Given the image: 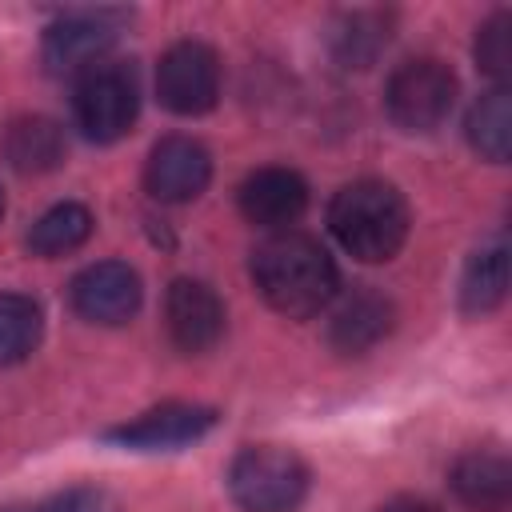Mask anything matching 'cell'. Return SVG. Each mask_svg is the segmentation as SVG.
Returning a JSON list of instances; mask_svg holds the SVG:
<instances>
[{
    "label": "cell",
    "mask_w": 512,
    "mask_h": 512,
    "mask_svg": "<svg viewBox=\"0 0 512 512\" xmlns=\"http://www.w3.org/2000/svg\"><path fill=\"white\" fill-rule=\"evenodd\" d=\"M476 64L504 80L512 72V16L508 12H496L480 24V36H476Z\"/></svg>",
    "instance_id": "obj_21"
},
{
    "label": "cell",
    "mask_w": 512,
    "mask_h": 512,
    "mask_svg": "<svg viewBox=\"0 0 512 512\" xmlns=\"http://www.w3.org/2000/svg\"><path fill=\"white\" fill-rule=\"evenodd\" d=\"M212 180V160L208 148L196 144L192 136H164L144 168V184L156 200L164 204H184L196 200Z\"/></svg>",
    "instance_id": "obj_9"
},
{
    "label": "cell",
    "mask_w": 512,
    "mask_h": 512,
    "mask_svg": "<svg viewBox=\"0 0 512 512\" xmlns=\"http://www.w3.org/2000/svg\"><path fill=\"white\" fill-rule=\"evenodd\" d=\"M456 104V76L448 64L420 56L404 60L384 88V108L404 132H432L436 124L448 120Z\"/></svg>",
    "instance_id": "obj_5"
},
{
    "label": "cell",
    "mask_w": 512,
    "mask_h": 512,
    "mask_svg": "<svg viewBox=\"0 0 512 512\" xmlns=\"http://www.w3.org/2000/svg\"><path fill=\"white\" fill-rule=\"evenodd\" d=\"M4 156L16 172H52L64 160V132L48 116H20L4 136Z\"/></svg>",
    "instance_id": "obj_16"
},
{
    "label": "cell",
    "mask_w": 512,
    "mask_h": 512,
    "mask_svg": "<svg viewBox=\"0 0 512 512\" xmlns=\"http://www.w3.org/2000/svg\"><path fill=\"white\" fill-rule=\"evenodd\" d=\"M392 320H396V312H392L388 296H380L376 288H356L332 312L328 340H332L336 352L356 356V352H368L376 340H384L392 332Z\"/></svg>",
    "instance_id": "obj_13"
},
{
    "label": "cell",
    "mask_w": 512,
    "mask_h": 512,
    "mask_svg": "<svg viewBox=\"0 0 512 512\" xmlns=\"http://www.w3.org/2000/svg\"><path fill=\"white\" fill-rule=\"evenodd\" d=\"M304 208H308V184L292 168L268 164V168H256L252 176H244V184H240V212L248 224L284 232L288 224H296L304 216Z\"/></svg>",
    "instance_id": "obj_12"
},
{
    "label": "cell",
    "mask_w": 512,
    "mask_h": 512,
    "mask_svg": "<svg viewBox=\"0 0 512 512\" xmlns=\"http://www.w3.org/2000/svg\"><path fill=\"white\" fill-rule=\"evenodd\" d=\"M28 512H120V504H116L112 492L80 484V488H68V492L48 496L44 504H36V508H28Z\"/></svg>",
    "instance_id": "obj_22"
},
{
    "label": "cell",
    "mask_w": 512,
    "mask_h": 512,
    "mask_svg": "<svg viewBox=\"0 0 512 512\" xmlns=\"http://www.w3.org/2000/svg\"><path fill=\"white\" fill-rule=\"evenodd\" d=\"M124 20H128V12H112V8H88V12H72L64 20H56L44 32V64L52 72H88V68H96L100 56L120 36Z\"/></svg>",
    "instance_id": "obj_7"
},
{
    "label": "cell",
    "mask_w": 512,
    "mask_h": 512,
    "mask_svg": "<svg viewBox=\"0 0 512 512\" xmlns=\"http://www.w3.org/2000/svg\"><path fill=\"white\" fill-rule=\"evenodd\" d=\"M164 324L180 352H208L224 336V304L200 280H172L164 296Z\"/></svg>",
    "instance_id": "obj_11"
},
{
    "label": "cell",
    "mask_w": 512,
    "mask_h": 512,
    "mask_svg": "<svg viewBox=\"0 0 512 512\" xmlns=\"http://www.w3.org/2000/svg\"><path fill=\"white\" fill-rule=\"evenodd\" d=\"M392 40V16L380 8H360V12H344L332 32H328V48L336 56L340 68H368L376 64V56L388 48Z\"/></svg>",
    "instance_id": "obj_15"
},
{
    "label": "cell",
    "mask_w": 512,
    "mask_h": 512,
    "mask_svg": "<svg viewBox=\"0 0 512 512\" xmlns=\"http://www.w3.org/2000/svg\"><path fill=\"white\" fill-rule=\"evenodd\" d=\"M72 308L92 324H124L140 308V276L120 260L88 264L72 280Z\"/></svg>",
    "instance_id": "obj_10"
},
{
    "label": "cell",
    "mask_w": 512,
    "mask_h": 512,
    "mask_svg": "<svg viewBox=\"0 0 512 512\" xmlns=\"http://www.w3.org/2000/svg\"><path fill=\"white\" fill-rule=\"evenodd\" d=\"M252 280L280 316L304 320V316H316L336 296L340 276L320 240L284 228V232H272L252 252Z\"/></svg>",
    "instance_id": "obj_1"
},
{
    "label": "cell",
    "mask_w": 512,
    "mask_h": 512,
    "mask_svg": "<svg viewBox=\"0 0 512 512\" xmlns=\"http://www.w3.org/2000/svg\"><path fill=\"white\" fill-rule=\"evenodd\" d=\"M0 212H4V192H0Z\"/></svg>",
    "instance_id": "obj_25"
},
{
    "label": "cell",
    "mask_w": 512,
    "mask_h": 512,
    "mask_svg": "<svg viewBox=\"0 0 512 512\" xmlns=\"http://www.w3.org/2000/svg\"><path fill=\"white\" fill-rule=\"evenodd\" d=\"M452 492L476 512H504L512 500V464L500 452H464L452 464Z\"/></svg>",
    "instance_id": "obj_14"
},
{
    "label": "cell",
    "mask_w": 512,
    "mask_h": 512,
    "mask_svg": "<svg viewBox=\"0 0 512 512\" xmlns=\"http://www.w3.org/2000/svg\"><path fill=\"white\" fill-rule=\"evenodd\" d=\"M228 492L244 512H296L308 492V468L288 448L256 444L232 460Z\"/></svg>",
    "instance_id": "obj_3"
},
{
    "label": "cell",
    "mask_w": 512,
    "mask_h": 512,
    "mask_svg": "<svg viewBox=\"0 0 512 512\" xmlns=\"http://www.w3.org/2000/svg\"><path fill=\"white\" fill-rule=\"evenodd\" d=\"M160 104L176 116H200L220 96V60L200 40H180L160 56L156 68Z\"/></svg>",
    "instance_id": "obj_6"
},
{
    "label": "cell",
    "mask_w": 512,
    "mask_h": 512,
    "mask_svg": "<svg viewBox=\"0 0 512 512\" xmlns=\"http://www.w3.org/2000/svg\"><path fill=\"white\" fill-rule=\"evenodd\" d=\"M44 332L40 304L20 292H0V364H20Z\"/></svg>",
    "instance_id": "obj_20"
},
{
    "label": "cell",
    "mask_w": 512,
    "mask_h": 512,
    "mask_svg": "<svg viewBox=\"0 0 512 512\" xmlns=\"http://www.w3.org/2000/svg\"><path fill=\"white\" fill-rule=\"evenodd\" d=\"M468 140L484 160H508L512 152V96L508 88H492L468 112Z\"/></svg>",
    "instance_id": "obj_18"
},
{
    "label": "cell",
    "mask_w": 512,
    "mask_h": 512,
    "mask_svg": "<svg viewBox=\"0 0 512 512\" xmlns=\"http://www.w3.org/2000/svg\"><path fill=\"white\" fill-rule=\"evenodd\" d=\"M88 236H92V212H88L84 204L64 200V204L48 208V212L32 224L28 248H32L36 256H64V252L80 248Z\"/></svg>",
    "instance_id": "obj_19"
},
{
    "label": "cell",
    "mask_w": 512,
    "mask_h": 512,
    "mask_svg": "<svg viewBox=\"0 0 512 512\" xmlns=\"http://www.w3.org/2000/svg\"><path fill=\"white\" fill-rule=\"evenodd\" d=\"M380 512H436V508L428 500H420V496H396V500L380 504Z\"/></svg>",
    "instance_id": "obj_23"
},
{
    "label": "cell",
    "mask_w": 512,
    "mask_h": 512,
    "mask_svg": "<svg viewBox=\"0 0 512 512\" xmlns=\"http://www.w3.org/2000/svg\"><path fill=\"white\" fill-rule=\"evenodd\" d=\"M328 228L356 260H392L408 236V204L384 180H352L332 196Z\"/></svg>",
    "instance_id": "obj_2"
},
{
    "label": "cell",
    "mask_w": 512,
    "mask_h": 512,
    "mask_svg": "<svg viewBox=\"0 0 512 512\" xmlns=\"http://www.w3.org/2000/svg\"><path fill=\"white\" fill-rule=\"evenodd\" d=\"M72 112L88 140H96V144L120 140L136 124V112H140V88H136L132 68L100 60L96 68L80 72Z\"/></svg>",
    "instance_id": "obj_4"
},
{
    "label": "cell",
    "mask_w": 512,
    "mask_h": 512,
    "mask_svg": "<svg viewBox=\"0 0 512 512\" xmlns=\"http://www.w3.org/2000/svg\"><path fill=\"white\" fill-rule=\"evenodd\" d=\"M212 424H216V412L204 404H160V408L136 416L132 424L108 428L104 440H112L120 448H136V452H172V448L200 440Z\"/></svg>",
    "instance_id": "obj_8"
},
{
    "label": "cell",
    "mask_w": 512,
    "mask_h": 512,
    "mask_svg": "<svg viewBox=\"0 0 512 512\" xmlns=\"http://www.w3.org/2000/svg\"><path fill=\"white\" fill-rule=\"evenodd\" d=\"M508 292V252L504 244H492V248H480L464 276H460V308L468 316H484L492 312Z\"/></svg>",
    "instance_id": "obj_17"
},
{
    "label": "cell",
    "mask_w": 512,
    "mask_h": 512,
    "mask_svg": "<svg viewBox=\"0 0 512 512\" xmlns=\"http://www.w3.org/2000/svg\"><path fill=\"white\" fill-rule=\"evenodd\" d=\"M0 512H28V508H0Z\"/></svg>",
    "instance_id": "obj_24"
}]
</instances>
